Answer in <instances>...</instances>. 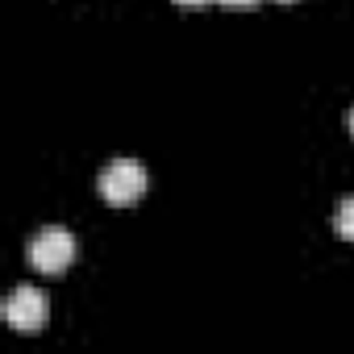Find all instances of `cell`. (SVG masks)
Here are the masks:
<instances>
[{
  "instance_id": "cell-6",
  "label": "cell",
  "mask_w": 354,
  "mask_h": 354,
  "mask_svg": "<svg viewBox=\"0 0 354 354\" xmlns=\"http://www.w3.org/2000/svg\"><path fill=\"white\" fill-rule=\"evenodd\" d=\"M225 5H254V0H225Z\"/></svg>"
},
{
  "instance_id": "cell-4",
  "label": "cell",
  "mask_w": 354,
  "mask_h": 354,
  "mask_svg": "<svg viewBox=\"0 0 354 354\" xmlns=\"http://www.w3.org/2000/svg\"><path fill=\"white\" fill-rule=\"evenodd\" d=\"M333 230H337L342 238L354 242V196H346V201L337 205V213H333Z\"/></svg>"
},
{
  "instance_id": "cell-7",
  "label": "cell",
  "mask_w": 354,
  "mask_h": 354,
  "mask_svg": "<svg viewBox=\"0 0 354 354\" xmlns=\"http://www.w3.org/2000/svg\"><path fill=\"white\" fill-rule=\"evenodd\" d=\"M346 125H350V133H354V109H350V117H346Z\"/></svg>"
},
{
  "instance_id": "cell-1",
  "label": "cell",
  "mask_w": 354,
  "mask_h": 354,
  "mask_svg": "<svg viewBox=\"0 0 354 354\" xmlns=\"http://www.w3.org/2000/svg\"><path fill=\"white\" fill-rule=\"evenodd\" d=\"M26 259H30L34 271L59 275V271H67V267L75 263V234L63 230V225H46V230H38V234L26 242Z\"/></svg>"
},
{
  "instance_id": "cell-2",
  "label": "cell",
  "mask_w": 354,
  "mask_h": 354,
  "mask_svg": "<svg viewBox=\"0 0 354 354\" xmlns=\"http://www.w3.org/2000/svg\"><path fill=\"white\" fill-rule=\"evenodd\" d=\"M146 180H150V175H146V167H142L138 158L117 154V158L104 162L96 188H100V196H104L109 205H133V201L146 192Z\"/></svg>"
},
{
  "instance_id": "cell-5",
  "label": "cell",
  "mask_w": 354,
  "mask_h": 354,
  "mask_svg": "<svg viewBox=\"0 0 354 354\" xmlns=\"http://www.w3.org/2000/svg\"><path fill=\"white\" fill-rule=\"evenodd\" d=\"M175 5H205V0H175Z\"/></svg>"
},
{
  "instance_id": "cell-3",
  "label": "cell",
  "mask_w": 354,
  "mask_h": 354,
  "mask_svg": "<svg viewBox=\"0 0 354 354\" xmlns=\"http://www.w3.org/2000/svg\"><path fill=\"white\" fill-rule=\"evenodd\" d=\"M46 317H50V300L34 288V283H17L5 300V321L17 329V333H38L46 329Z\"/></svg>"
}]
</instances>
